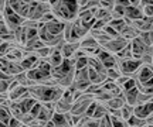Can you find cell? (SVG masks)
Returning a JSON list of instances; mask_svg holds the SVG:
<instances>
[{"instance_id":"obj_1","label":"cell","mask_w":153,"mask_h":127,"mask_svg":"<svg viewBox=\"0 0 153 127\" xmlns=\"http://www.w3.org/2000/svg\"><path fill=\"white\" fill-rule=\"evenodd\" d=\"M28 89H30V95L41 103H47V102L55 103L62 98L65 92V89L60 85H43V83H36Z\"/></svg>"},{"instance_id":"obj_2","label":"cell","mask_w":153,"mask_h":127,"mask_svg":"<svg viewBox=\"0 0 153 127\" xmlns=\"http://www.w3.org/2000/svg\"><path fill=\"white\" fill-rule=\"evenodd\" d=\"M74 72H75V59H64V62L60 66L53 68V73L51 75L58 82L61 78L67 76L70 73H74Z\"/></svg>"},{"instance_id":"obj_3","label":"cell","mask_w":153,"mask_h":127,"mask_svg":"<svg viewBox=\"0 0 153 127\" xmlns=\"http://www.w3.org/2000/svg\"><path fill=\"white\" fill-rule=\"evenodd\" d=\"M53 14L55 16V18H58V20H61V21H64V23L75 21L76 20V17L68 10V7L65 6V3L62 0H60L57 4L53 6Z\"/></svg>"},{"instance_id":"obj_4","label":"cell","mask_w":153,"mask_h":127,"mask_svg":"<svg viewBox=\"0 0 153 127\" xmlns=\"http://www.w3.org/2000/svg\"><path fill=\"white\" fill-rule=\"evenodd\" d=\"M142 61L140 59H120V73L126 75V76H133L142 66Z\"/></svg>"},{"instance_id":"obj_5","label":"cell","mask_w":153,"mask_h":127,"mask_svg":"<svg viewBox=\"0 0 153 127\" xmlns=\"http://www.w3.org/2000/svg\"><path fill=\"white\" fill-rule=\"evenodd\" d=\"M131 44L128 40H125L123 37H116V38H112L111 41H108L106 44L102 45V48H104L105 51H108V52H111V54H114V55H116L118 52H120V51L123 50V48H126L128 45Z\"/></svg>"},{"instance_id":"obj_6","label":"cell","mask_w":153,"mask_h":127,"mask_svg":"<svg viewBox=\"0 0 153 127\" xmlns=\"http://www.w3.org/2000/svg\"><path fill=\"white\" fill-rule=\"evenodd\" d=\"M1 72H6V73H9V75L16 78L17 75H20V73H23L26 71H24V68L22 66L20 62L9 61L6 58H1Z\"/></svg>"},{"instance_id":"obj_7","label":"cell","mask_w":153,"mask_h":127,"mask_svg":"<svg viewBox=\"0 0 153 127\" xmlns=\"http://www.w3.org/2000/svg\"><path fill=\"white\" fill-rule=\"evenodd\" d=\"M132 78H135L137 85H142V83L148 82L150 78H153V71H152V66L150 65H142L140 69L133 75Z\"/></svg>"},{"instance_id":"obj_8","label":"cell","mask_w":153,"mask_h":127,"mask_svg":"<svg viewBox=\"0 0 153 127\" xmlns=\"http://www.w3.org/2000/svg\"><path fill=\"white\" fill-rule=\"evenodd\" d=\"M65 24L67 23L55 18V20H53V21H50L45 24V30H47L50 34H53V35H60V34H64Z\"/></svg>"},{"instance_id":"obj_9","label":"cell","mask_w":153,"mask_h":127,"mask_svg":"<svg viewBox=\"0 0 153 127\" xmlns=\"http://www.w3.org/2000/svg\"><path fill=\"white\" fill-rule=\"evenodd\" d=\"M131 47H132V54H133V58H135V59H140L142 55L145 54V51L149 48V47L145 45V43H143L139 37L135 38L133 41H131Z\"/></svg>"},{"instance_id":"obj_10","label":"cell","mask_w":153,"mask_h":127,"mask_svg":"<svg viewBox=\"0 0 153 127\" xmlns=\"http://www.w3.org/2000/svg\"><path fill=\"white\" fill-rule=\"evenodd\" d=\"M9 96H10V99L13 100V102H20L22 99L30 96V89H28L27 86L20 85V86H17L14 90H11L10 93H9Z\"/></svg>"},{"instance_id":"obj_11","label":"cell","mask_w":153,"mask_h":127,"mask_svg":"<svg viewBox=\"0 0 153 127\" xmlns=\"http://www.w3.org/2000/svg\"><path fill=\"white\" fill-rule=\"evenodd\" d=\"M79 48H81L79 43H65L64 47H62V50H61V52H62V55H64L65 59H72L74 55L76 54V51L79 50Z\"/></svg>"},{"instance_id":"obj_12","label":"cell","mask_w":153,"mask_h":127,"mask_svg":"<svg viewBox=\"0 0 153 127\" xmlns=\"http://www.w3.org/2000/svg\"><path fill=\"white\" fill-rule=\"evenodd\" d=\"M126 18H129L132 21L135 20H140L145 17V13H143V9L140 6H129L126 7Z\"/></svg>"},{"instance_id":"obj_13","label":"cell","mask_w":153,"mask_h":127,"mask_svg":"<svg viewBox=\"0 0 153 127\" xmlns=\"http://www.w3.org/2000/svg\"><path fill=\"white\" fill-rule=\"evenodd\" d=\"M152 113H153V102L135 106V116L140 117V119H146V117L150 116Z\"/></svg>"},{"instance_id":"obj_14","label":"cell","mask_w":153,"mask_h":127,"mask_svg":"<svg viewBox=\"0 0 153 127\" xmlns=\"http://www.w3.org/2000/svg\"><path fill=\"white\" fill-rule=\"evenodd\" d=\"M139 93H140V90L139 88H133L131 90H126L123 92V96H125V100H126V105H131V106H135L137 105V98H139Z\"/></svg>"},{"instance_id":"obj_15","label":"cell","mask_w":153,"mask_h":127,"mask_svg":"<svg viewBox=\"0 0 153 127\" xmlns=\"http://www.w3.org/2000/svg\"><path fill=\"white\" fill-rule=\"evenodd\" d=\"M50 61V64L53 65V68H55V66H60L62 62H64V55H62V52H61V50H57V48H53L51 50V54H50V57L47 58Z\"/></svg>"},{"instance_id":"obj_16","label":"cell","mask_w":153,"mask_h":127,"mask_svg":"<svg viewBox=\"0 0 153 127\" xmlns=\"http://www.w3.org/2000/svg\"><path fill=\"white\" fill-rule=\"evenodd\" d=\"M125 105H126V100H125L123 93L119 95V96H114V98L106 103V106L109 107V110H120Z\"/></svg>"},{"instance_id":"obj_17","label":"cell","mask_w":153,"mask_h":127,"mask_svg":"<svg viewBox=\"0 0 153 127\" xmlns=\"http://www.w3.org/2000/svg\"><path fill=\"white\" fill-rule=\"evenodd\" d=\"M79 45H81L82 50H91V48H98V47H101L99 43L97 41V38L92 37L91 34H88L87 37H84V38L79 41Z\"/></svg>"},{"instance_id":"obj_18","label":"cell","mask_w":153,"mask_h":127,"mask_svg":"<svg viewBox=\"0 0 153 127\" xmlns=\"http://www.w3.org/2000/svg\"><path fill=\"white\" fill-rule=\"evenodd\" d=\"M37 103H38V100L34 99L31 95H30V96H27V98H24V99H22L20 102H19V105L22 106L23 112H24V115H26V113H30V112H31V109H33V107L37 105Z\"/></svg>"},{"instance_id":"obj_19","label":"cell","mask_w":153,"mask_h":127,"mask_svg":"<svg viewBox=\"0 0 153 127\" xmlns=\"http://www.w3.org/2000/svg\"><path fill=\"white\" fill-rule=\"evenodd\" d=\"M89 79H91V83H94V85H104L108 79V75L99 73L98 71L89 68Z\"/></svg>"},{"instance_id":"obj_20","label":"cell","mask_w":153,"mask_h":127,"mask_svg":"<svg viewBox=\"0 0 153 127\" xmlns=\"http://www.w3.org/2000/svg\"><path fill=\"white\" fill-rule=\"evenodd\" d=\"M139 35H140V33H139V31H137L133 26H128V27L123 30V33L120 34V37H123L125 40H128L129 43H131V41H133L135 38H137Z\"/></svg>"},{"instance_id":"obj_21","label":"cell","mask_w":153,"mask_h":127,"mask_svg":"<svg viewBox=\"0 0 153 127\" xmlns=\"http://www.w3.org/2000/svg\"><path fill=\"white\" fill-rule=\"evenodd\" d=\"M108 115H109V107H108L106 105H104V103H98L92 119H95V120H101V119H104V117L108 116Z\"/></svg>"},{"instance_id":"obj_22","label":"cell","mask_w":153,"mask_h":127,"mask_svg":"<svg viewBox=\"0 0 153 127\" xmlns=\"http://www.w3.org/2000/svg\"><path fill=\"white\" fill-rule=\"evenodd\" d=\"M54 110H51V109H48V107H45V106L43 105V109H41V112L38 113L37 119L38 120H41V122L47 123L50 122V120H53V116H54Z\"/></svg>"},{"instance_id":"obj_23","label":"cell","mask_w":153,"mask_h":127,"mask_svg":"<svg viewBox=\"0 0 153 127\" xmlns=\"http://www.w3.org/2000/svg\"><path fill=\"white\" fill-rule=\"evenodd\" d=\"M109 26H112V27L115 28V31L120 35V34L123 33V30L128 27V23H126L125 18H119V20H112V21L109 23Z\"/></svg>"},{"instance_id":"obj_24","label":"cell","mask_w":153,"mask_h":127,"mask_svg":"<svg viewBox=\"0 0 153 127\" xmlns=\"http://www.w3.org/2000/svg\"><path fill=\"white\" fill-rule=\"evenodd\" d=\"M126 123H128L129 127H143V126H146V119H140V117L133 115Z\"/></svg>"},{"instance_id":"obj_25","label":"cell","mask_w":153,"mask_h":127,"mask_svg":"<svg viewBox=\"0 0 153 127\" xmlns=\"http://www.w3.org/2000/svg\"><path fill=\"white\" fill-rule=\"evenodd\" d=\"M120 112H122V119H123L125 122H128V120L135 115V107L131 105H125L122 109H120Z\"/></svg>"},{"instance_id":"obj_26","label":"cell","mask_w":153,"mask_h":127,"mask_svg":"<svg viewBox=\"0 0 153 127\" xmlns=\"http://www.w3.org/2000/svg\"><path fill=\"white\" fill-rule=\"evenodd\" d=\"M139 38L145 43L146 47H153V30H150V31H145V33H140Z\"/></svg>"},{"instance_id":"obj_27","label":"cell","mask_w":153,"mask_h":127,"mask_svg":"<svg viewBox=\"0 0 153 127\" xmlns=\"http://www.w3.org/2000/svg\"><path fill=\"white\" fill-rule=\"evenodd\" d=\"M84 68H88V57H82L75 59V71H81Z\"/></svg>"},{"instance_id":"obj_28","label":"cell","mask_w":153,"mask_h":127,"mask_svg":"<svg viewBox=\"0 0 153 127\" xmlns=\"http://www.w3.org/2000/svg\"><path fill=\"white\" fill-rule=\"evenodd\" d=\"M106 75H108V78H109V79H112V81H116V79H118V78L122 75V73H120L119 69L112 68V69H108V73H106Z\"/></svg>"},{"instance_id":"obj_29","label":"cell","mask_w":153,"mask_h":127,"mask_svg":"<svg viewBox=\"0 0 153 127\" xmlns=\"http://www.w3.org/2000/svg\"><path fill=\"white\" fill-rule=\"evenodd\" d=\"M99 3H101V7L108 9V10H111V11H112V9L115 7V0H99Z\"/></svg>"},{"instance_id":"obj_30","label":"cell","mask_w":153,"mask_h":127,"mask_svg":"<svg viewBox=\"0 0 153 127\" xmlns=\"http://www.w3.org/2000/svg\"><path fill=\"white\" fill-rule=\"evenodd\" d=\"M97 105H98V102L95 100V102H94L92 105H91V106H89V107H88V110H87V115H85V116H87V117H89V119H92L94 113H95V109H97Z\"/></svg>"},{"instance_id":"obj_31","label":"cell","mask_w":153,"mask_h":127,"mask_svg":"<svg viewBox=\"0 0 153 127\" xmlns=\"http://www.w3.org/2000/svg\"><path fill=\"white\" fill-rule=\"evenodd\" d=\"M53 20H55V16L53 14V11H50V13H47V14H44L43 18L40 20V21H43L44 24H47V23L50 21H53Z\"/></svg>"},{"instance_id":"obj_32","label":"cell","mask_w":153,"mask_h":127,"mask_svg":"<svg viewBox=\"0 0 153 127\" xmlns=\"http://www.w3.org/2000/svg\"><path fill=\"white\" fill-rule=\"evenodd\" d=\"M24 124L22 123L20 119H17V117H11L10 123H9V127H23Z\"/></svg>"},{"instance_id":"obj_33","label":"cell","mask_w":153,"mask_h":127,"mask_svg":"<svg viewBox=\"0 0 153 127\" xmlns=\"http://www.w3.org/2000/svg\"><path fill=\"white\" fill-rule=\"evenodd\" d=\"M41 109H43V103H41V102H38L37 105H36V106L33 107V109H31V112H30V113H31V115H33L34 117H37V116H38V113L41 112Z\"/></svg>"},{"instance_id":"obj_34","label":"cell","mask_w":153,"mask_h":127,"mask_svg":"<svg viewBox=\"0 0 153 127\" xmlns=\"http://www.w3.org/2000/svg\"><path fill=\"white\" fill-rule=\"evenodd\" d=\"M105 26H108V24H106L104 20H97V21H95V24H94L92 30H104Z\"/></svg>"},{"instance_id":"obj_35","label":"cell","mask_w":153,"mask_h":127,"mask_svg":"<svg viewBox=\"0 0 153 127\" xmlns=\"http://www.w3.org/2000/svg\"><path fill=\"white\" fill-rule=\"evenodd\" d=\"M143 13H145L146 17H153V4L145 6V7H143Z\"/></svg>"},{"instance_id":"obj_36","label":"cell","mask_w":153,"mask_h":127,"mask_svg":"<svg viewBox=\"0 0 153 127\" xmlns=\"http://www.w3.org/2000/svg\"><path fill=\"white\" fill-rule=\"evenodd\" d=\"M115 4H119L122 7H129L131 4V0H115Z\"/></svg>"},{"instance_id":"obj_37","label":"cell","mask_w":153,"mask_h":127,"mask_svg":"<svg viewBox=\"0 0 153 127\" xmlns=\"http://www.w3.org/2000/svg\"><path fill=\"white\" fill-rule=\"evenodd\" d=\"M44 127H57V126H55V123L53 122V120H50V122L45 123V126H44Z\"/></svg>"},{"instance_id":"obj_38","label":"cell","mask_w":153,"mask_h":127,"mask_svg":"<svg viewBox=\"0 0 153 127\" xmlns=\"http://www.w3.org/2000/svg\"><path fill=\"white\" fill-rule=\"evenodd\" d=\"M58 1H60V0H48V3L51 6H54V4H57V3H58Z\"/></svg>"},{"instance_id":"obj_39","label":"cell","mask_w":153,"mask_h":127,"mask_svg":"<svg viewBox=\"0 0 153 127\" xmlns=\"http://www.w3.org/2000/svg\"><path fill=\"white\" fill-rule=\"evenodd\" d=\"M36 1H38V3H48V0H36Z\"/></svg>"}]
</instances>
